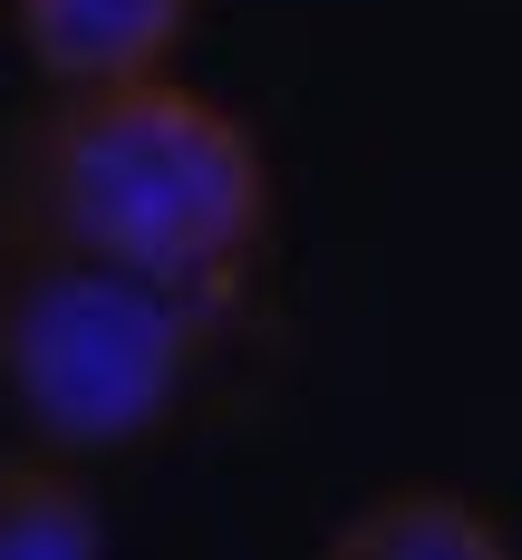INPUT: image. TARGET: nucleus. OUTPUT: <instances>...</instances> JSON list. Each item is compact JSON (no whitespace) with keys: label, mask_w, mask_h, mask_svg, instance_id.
Returning <instances> with one entry per match:
<instances>
[{"label":"nucleus","mask_w":522,"mask_h":560,"mask_svg":"<svg viewBox=\"0 0 522 560\" xmlns=\"http://www.w3.org/2000/svg\"><path fill=\"white\" fill-rule=\"evenodd\" d=\"M320 560H513V541L484 503L406 483V493H378L368 512H348Z\"/></svg>","instance_id":"obj_4"},{"label":"nucleus","mask_w":522,"mask_h":560,"mask_svg":"<svg viewBox=\"0 0 522 560\" xmlns=\"http://www.w3.org/2000/svg\"><path fill=\"white\" fill-rule=\"evenodd\" d=\"M0 560H107V512L49 445L0 454Z\"/></svg>","instance_id":"obj_5"},{"label":"nucleus","mask_w":522,"mask_h":560,"mask_svg":"<svg viewBox=\"0 0 522 560\" xmlns=\"http://www.w3.org/2000/svg\"><path fill=\"white\" fill-rule=\"evenodd\" d=\"M10 20L49 88H116V78H155L184 49L194 0H10Z\"/></svg>","instance_id":"obj_3"},{"label":"nucleus","mask_w":522,"mask_h":560,"mask_svg":"<svg viewBox=\"0 0 522 560\" xmlns=\"http://www.w3.org/2000/svg\"><path fill=\"white\" fill-rule=\"evenodd\" d=\"M223 310L213 290L68 252L0 213V387L49 454H126L174 425Z\"/></svg>","instance_id":"obj_2"},{"label":"nucleus","mask_w":522,"mask_h":560,"mask_svg":"<svg viewBox=\"0 0 522 560\" xmlns=\"http://www.w3.org/2000/svg\"><path fill=\"white\" fill-rule=\"evenodd\" d=\"M0 213L68 252L242 300L271 242V165L232 107L155 68L116 88H49L0 155Z\"/></svg>","instance_id":"obj_1"}]
</instances>
